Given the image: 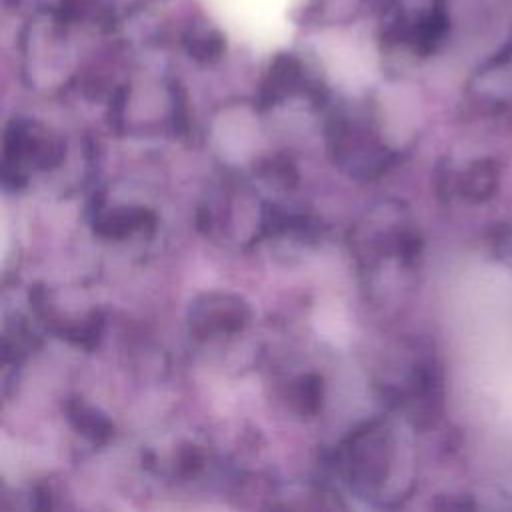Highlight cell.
I'll return each instance as SVG.
<instances>
[{
	"mask_svg": "<svg viewBox=\"0 0 512 512\" xmlns=\"http://www.w3.org/2000/svg\"><path fill=\"white\" fill-rule=\"evenodd\" d=\"M154 222V212L140 204H118L102 208L92 220L94 232L108 240H126L138 232L150 230Z\"/></svg>",
	"mask_w": 512,
	"mask_h": 512,
	"instance_id": "6",
	"label": "cell"
},
{
	"mask_svg": "<svg viewBox=\"0 0 512 512\" xmlns=\"http://www.w3.org/2000/svg\"><path fill=\"white\" fill-rule=\"evenodd\" d=\"M318 94V82L308 74L304 62L294 54H278L266 72L260 98L264 104H276L292 94Z\"/></svg>",
	"mask_w": 512,
	"mask_h": 512,
	"instance_id": "5",
	"label": "cell"
},
{
	"mask_svg": "<svg viewBox=\"0 0 512 512\" xmlns=\"http://www.w3.org/2000/svg\"><path fill=\"white\" fill-rule=\"evenodd\" d=\"M256 174L262 180L272 182L274 186H280V188H292L298 182V170H296L294 162L280 154L262 158L256 166Z\"/></svg>",
	"mask_w": 512,
	"mask_h": 512,
	"instance_id": "10",
	"label": "cell"
},
{
	"mask_svg": "<svg viewBox=\"0 0 512 512\" xmlns=\"http://www.w3.org/2000/svg\"><path fill=\"white\" fill-rule=\"evenodd\" d=\"M334 160L352 176L372 178L382 160V146L370 124L358 118H336L330 124Z\"/></svg>",
	"mask_w": 512,
	"mask_h": 512,
	"instance_id": "4",
	"label": "cell"
},
{
	"mask_svg": "<svg viewBox=\"0 0 512 512\" xmlns=\"http://www.w3.org/2000/svg\"><path fill=\"white\" fill-rule=\"evenodd\" d=\"M342 470L350 484L362 494H376V486L386 476L388 436L376 420L360 426L342 446Z\"/></svg>",
	"mask_w": 512,
	"mask_h": 512,
	"instance_id": "2",
	"label": "cell"
},
{
	"mask_svg": "<svg viewBox=\"0 0 512 512\" xmlns=\"http://www.w3.org/2000/svg\"><path fill=\"white\" fill-rule=\"evenodd\" d=\"M182 46L192 60L200 64H212L224 56L226 40L218 30L210 26H190L182 36Z\"/></svg>",
	"mask_w": 512,
	"mask_h": 512,
	"instance_id": "8",
	"label": "cell"
},
{
	"mask_svg": "<svg viewBox=\"0 0 512 512\" xmlns=\"http://www.w3.org/2000/svg\"><path fill=\"white\" fill-rule=\"evenodd\" d=\"M252 310L244 298L232 292H204L190 302L188 328L198 340H214L240 334L248 328Z\"/></svg>",
	"mask_w": 512,
	"mask_h": 512,
	"instance_id": "3",
	"label": "cell"
},
{
	"mask_svg": "<svg viewBox=\"0 0 512 512\" xmlns=\"http://www.w3.org/2000/svg\"><path fill=\"white\" fill-rule=\"evenodd\" d=\"M66 414L72 428L90 442H106L114 434V426L106 418V414H102L100 410L82 400L68 402Z\"/></svg>",
	"mask_w": 512,
	"mask_h": 512,
	"instance_id": "7",
	"label": "cell"
},
{
	"mask_svg": "<svg viewBox=\"0 0 512 512\" xmlns=\"http://www.w3.org/2000/svg\"><path fill=\"white\" fill-rule=\"evenodd\" d=\"M58 14L62 22H86L100 18L104 8L100 6V0H62Z\"/></svg>",
	"mask_w": 512,
	"mask_h": 512,
	"instance_id": "11",
	"label": "cell"
},
{
	"mask_svg": "<svg viewBox=\"0 0 512 512\" xmlns=\"http://www.w3.org/2000/svg\"><path fill=\"white\" fill-rule=\"evenodd\" d=\"M64 156L62 140L34 120H14L4 136V178L20 186L30 168L52 170Z\"/></svg>",
	"mask_w": 512,
	"mask_h": 512,
	"instance_id": "1",
	"label": "cell"
},
{
	"mask_svg": "<svg viewBox=\"0 0 512 512\" xmlns=\"http://www.w3.org/2000/svg\"><path fill=\"white\" fill-rule=\"evenodd\" d=\"M324 398V384L318 374H302L290 386V406L300 416H314Z\"/></svg>",
	"mask_w": 512,
	"mask_h": 512,
	"instance_id": "9",
	"label": "cell"
}]
</instances>
